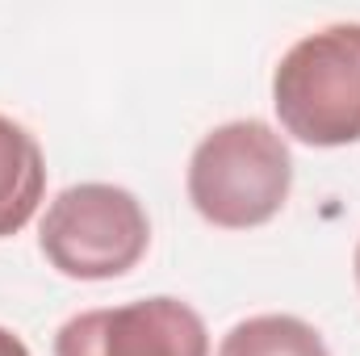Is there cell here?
<instances>
[{
    "mask_svg": "<svg viewBox=\"0 0 360 356\" xmlns=\"http://www.w3.org/2000/svg\"><path fill=\"white\" fill-rule=\"evenodd\" d=\"M356 285H360V243H356Z\"/></svg>",
    "mask_w": 360,
    "mask_h": 356,
    "instance_id": "8",
    "label": "cell"
},
{
    "mask_svg": "<svg viewBox=\"0 0 360 356\" xmlns=\"http://www.w3.org/2000/svg\"><path fill=\"white\" fill-rule=\"evenodd\" d=\"M289 184V147L269 122L256 117L210 130L188 160V201L205 222L222 231L264 227L281 214Z\"/></svg>",
    "mask_w": 360,
    "mask_h": 356,
    "instance_id": "1",
    "label": "cell"
},
{
    "mask_svg": "<svg viewBox=\"0 0 360 356\" xmlns=\"http://www.w3.org/2000/svg\"><path fill=\"white\" fill-rule=\"evenodd\" d=\"M42 256L72 281H109L147 256L151 222L143 201L122 184H72L42 218Z\"/></svg>",
    "mask_w": 360,
    "mask_h": 356,
    "instance_id": "3",
    "label": "cell"
},
{
    "mask_svg": "<svg viewBox=\"0 0 360 356\" xmlns=\"http://www.w3.org/2000/svg\"><path fill=\"white\" fill-rule=\"evenodd\" d=\"M0 356H30V348H25L13 331H4V327H0Z\"/></svg>",
    "mask_w": 360,
    "mask_h": 356,
    "instance_id": "7",
    "label": "cell"
},
{
    "mask_svg": "<svg viewBox=\"0 0 360 356\" xmlns=\"http://www.w3.org/2000/svg\"><path fill=\"white\" fill-rule=\"evenodd\" d=\"M55 356H210V331L188 302L143 298L68 319Z\"/></svg>",
    "mask_w": 360,
    "mask_h": 356,
    "instance_id": "4",
    "label": "cell"
},
{
    "mask_svg": "<svg viewBox=\"0 0 360 356\" xmlns=\"http://www.w3.org/2000/svg\"><path fill=\"white\" fill-rule=\"evenodd\" d=\"M46 193V160L38 139L0 113V239L17 235Z\"/></svg>",
    "mask_w": 360,
    "mask_h": 356,
    "instance_id": "5",
    "label": "cell"
},
{
    "mask_svg": "<svg viewBox=\"0 0 360 356\" xmlns=\"http://www.w3.org/2000/svg\"><path fill=\"white\" fill-rule=\"evenodd\" d=\"M272 105L297 143H360V21L297 38L272 72Z\"/></svg>",
    "mask_w": 360,
    "mask_h": 356,
    "instance_id": "2",
    "label": "cell"
},
{
    "mask_svg": "<svg viewBox=\"0 0 360 356\" xmlns=\"http://www.w3.org/2000/svg\"><path fill=\"white\" fill-rule=\"evenodd\" d=\"M218 356H331L323 336L293 314H256L235 323L222 344Z\"/></svg>",
    "mask_w": 360,
    "mask_h": 356,
    "instance_id": "6",
    "label": "cell"
}]
</instances>
